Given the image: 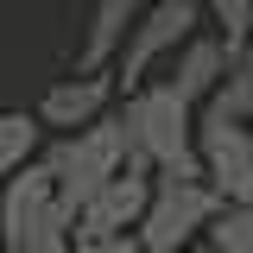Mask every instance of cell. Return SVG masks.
<instances>
[{"label": "cell", "instance_id": "obj_1", "mask_svg": "<svg viewBox=\"0 0 253 253\" xmlns=\"http://www.w3.org/2000/svg\"><path fill=\"white\" fill-rule=\"evenodd\" d=\"M126 126H133V165L152 171L158 184H203V152H196V101L158 76L126 95Z\"/></svg>", "mask_w": 253, "mask_h": 253}, {"label": "cell", "instance_id": "obj_2", "mask_svg": "<svg viewBox=\"0 0 253 253\" xmlns=\"http://www.w3.org/2000/svg\"><path fill=\"white\" fill-rule=\"evenodd\" d=\"M44 165L57 171V209L76 221L121 171H133V126H126V114H108V121L57 139L44 152Z\"/></svg>", "mask_w": 253, "mask_h": 253}, {"label": "cell", "instance_id": "obj_3", "mask_svg": "<svg viewBox=\"0 0 253 253\" xmlns=\"http://www.w3.org/2000/svg\"><path fill=\"white\" fill-rule=\"evenodd\" d=\"M196 32H203V6H196V0H158L152 13L133 26L121 63H114V83H121L126 95L146 89V83H152V70H158L165 57H177Z\"/></svg>", "mask_w": 253, "mask_h": 253}, {"label": "cell", "instance_id": "obj_4", "mask_svg": "<svg viewBox=\"0 0 253 253\" xmlns=\"http://www.w3.org/2000/svg\"><path fill=\"white\" fill-rule=\"evenodd\" d=\"M215 215H221V196L209 184H158L152 209L139 221V247L146 253H190L196 234H209Z\"/></svg>", "mask_w": 253, "mask_h": 253}, {"label": "cell", "instance_id": "obj_5", "mask_svg": "<svg viewBox=\"0 0 253 253\" xmlns=\"http://www.w3.org/2000/svg\"><path fill=\"white\" fill-rule=\"evenodd\" d=\"M152 190H158L152 171H139V165L121 171V177H114V184L76 215V247H101V241L139 234V221H146V209H152Z\"/></svg>", "mask_w": 253, "mask_h": 253}, {"label": "cell", "instance_id": "obj_6", "mask_svg": "<svg viewBox=\"0 0 253 253\" xmlns=\"http://www.w3.org/2000/svg\"><path fill=\"white\" fill-rule=\"evenodd\" d=\"M51 209H57V171L44 158H32L26 171L6 177V190H0V253H26Z\"/></svg>", "mask_w": 253, "mask_h": 253}, {"label": "cell", "instance_id": "obj_7", "mask_svg": "<svg viewBox=\"0 0 253 253\" xmlns=\"http://www.w3.org/2000/svg\"><path fill=\"white\" fill-rule=\"evenodd\" d=\"M196 152H203V184L221 203L253 209V126H196Z\"/></svg>", "mask_w": 253, "mask_h": 253}, {"label": "cell", "instance_id": "obj_8", "mask_svg": "<svg viewBox=\"0 0 253 253\" xmlns=\"http://www.w3.org/2000/svg\"><path fill=\"white\" fill-rule=\"evenodd\" d=\"M114 76L108 70H76V76H63V83H51L44 89V101H38V121L44 126H57L63 139L70 133H83V126L95 121H108V101H114Z\"/></svg>", "mask_w": 253, "mask_h": 253}, {"label": "cell", "instance_id": "obj_9", "mask_svg": "<svg viewBox=\"0 0 253 253\" xmlns=\"http://www.w3.org/2000/svg\"><path fill=\"white\" fill-rule=\"evenodd\" d=\"M228 70H234L228 38H221V32H196L184 51L171 57V89L184 95V101H196V108H203V101L221 89V76H228Z\"/></svg>", "mask_w": 253, "mask_h": 253}, {"label": "cell", "instance_id": "obj_10", "mask_svg": "<svg viewBox=\"0 0 253 253\" xmlns=\"http://www.w3.org/2000/svg\"><path fill=\"white\" fill-rule=\"evenodd\" d=\"M152 6L158 0H95V19H89V32H83V63H76V70H108V63H121L133 26H139Z\"/></svg>", "mask_w": 253, "mask_h": 253}, {"label": "cell", "instance_id": "obj_11", "mask_svg": "<svg viewBox=\"0 0 253 253\" xmlns=\"http://www.w3.org/2000/svg\"><path fill=\"white\" fill-rule=\"evenodd\" d=\"M247 121H253V51H241L221 89L196 108V126H247Z\"/></svg>", "mask_w": 253, "mask_h": 253}, {"label": "cell", "instance_id": "obj_12", "mask_svg": "<svg viewBox=\"0 0 253 253\" xmlns=\"http://www.w3.org/2000/svg\"><path fill=\"white\" fill-rule=\"evenodd\" d=\"M38 139H44L38 114H0V190H6V177H19L32 158H44Z\"/></svg>", "mask_w": 253, "mask_h": 253}, {"label": "cell", "instance_id": "obj_13", "mask_svg": "<svg viewBox=\"0 0 253 253\" xmlns=\"http://www.w3.org/2000/svg\"><path fill=\"white\" fill-rule=\"evenodd\" d=\"M215 253H253V209H234V203H221V215L209 221V234H203Z\"/></svg>", "mask_w": 253, "mask_h": 253}, {"label": "cell", "instance_id": "obj_14", "mask_svg": "<svg viewBox=\"0 0 253 253\" xmlns=\"http://www.w3.org/2000/svg\"><path fill=\"white\" fill-rule=\"evenodd\" d=\"M209 13H215L221 38H228V51L241 57V51H253V0H203Z\"/></svg>", "mask_w": 253, "mask_h": 253}, {"label": "cell", "instance_id": "obj_15", "mask_svg": "<svg viewBox=\"0 0 253 253\" xmlns=\"http://www.w3.org/2000/svg\"><path fill=\"white\" fill-rule=\"evenodd\" d=\"M26 253H83V247H76V221L63 215V209H51V215H44V228L32 234Z\"/></svg>", "mask_w": 253, "mask_h": 253}, {"label": "cell", "instance_id": "obj_16", "mask_svg": "<svg viewBox=\"0 0 253 253\" xmlns=\"http://www.w3.org/2000/svg\"><path fill=\"white\" fill-rule=\"evenodd\" d=\"M83 253H146L139 234H121V241H101V247H83Z\"/></svg>", "mask_w": 253, "mask_h": 253}, {"label": "cell", "instance_id": "obj_17", "mask_svg": "<svg viewBox=\"0 0 253 253\" xmlns=\"http://www.w3.org/2000/svg\"><path fill=\"white\" fill-rule=\"evenodd\" d=\"M190 253H215V247H190Z\"/></svg>", "mask_w": 253, "mask_h": 253}, {"label": "cell", "instance_id": "obj_18", "mask_svg": "<svg viewBox=\"0 0 253 253\" xmlns=\"http://www.w3.org/2000/svg\"><path fill=\"white\" fill-rule=\"evenodd\" d=\"M247 126H253V121H247Z\"/></svg>", "mask_w": 253, "mask_h": 253}]
</instances>
